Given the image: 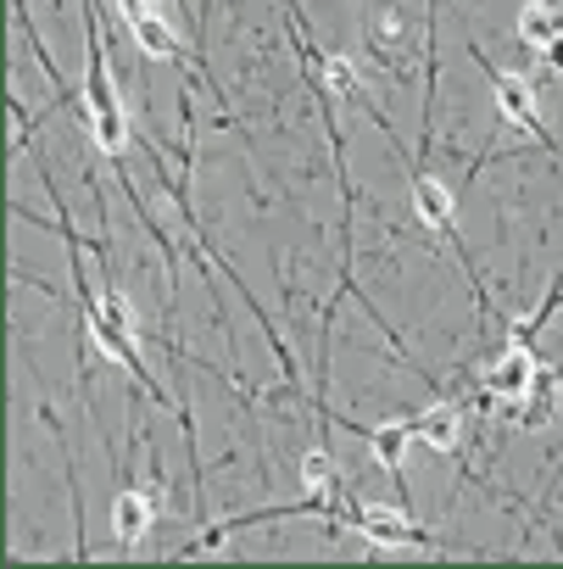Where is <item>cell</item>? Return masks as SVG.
Segmentation results:
<instances>
[{
	"mask_svg": "<svg viewBox=\"0 0 563 569\" xmlns=\"http://www.w3.org/2000/svg\"><path fill=\"white\" fill-rule=\"evenodd\" d=\"M341 519H346V530H358L369 547H419L424 541V530L413 525V519H402L396 508H363V502H346L341 508Z\"/></svg>",
	"mask_w": 563,
	"mask_h": 569,
	"instance_id": "5b68a950",
	"label": "cell"
},
{
	"mask_svg": "<svg viewBox=\"0 0 563 569\" xmlns=\"http://www.w3.org/2000/svg\"><path fill=\"white\" fill-rule=\"evenodd\" d=\"M129 34H134V46H140L151 62H173V57H184V40L173 34V12H151V18L129 23Z\"/></svg>",
	"mask_w": 563,
	"mask_h": 569,
	"instance_id": "9c48e42d",
	"label": "cell"
},
{
	"mask_svg": "<svg viewBox=\"0 0 563 569\" xmlns=\"http://www.w3.org/2000/svg\"><path fill=\"white\" fill-rule=\"evenodd\" d=\"M419 436V425L413 419H391V425H374L369 430V447H374V458L385 463V469H402V458H408V441Z\"/></svg>",
	"mask_w": 563,
	"mask_h": 569,
	"instance_id": "4fadbf2b",
	"label": "cell"
},
{
	"mask_svg": "<svg viewBox=\"0 0 563 569\" xmlns=\"http://www.w3.org/2000/svg\"><path fill=\"white\" fill-rule=\"evenodd\" d=\"M324 84L335 101H363V73L352 57H324Z\"/></svg>",
	"mask_w": 563,
	"mask_h": 569,
	"instance_id": "5bb4252c",
	"label": "cell"
},
{
	"mask_svg": "<svg viewBox=\"0 0 563 569\" xmlns=\"http://www.w3.org/2000/svg\"><path fill=\"white\" fill-rule=\"evenodd\" d=\"M173 7H179V0H173Z\"/></svg>",
	"mask_w": 563,
	"mask_h": 569,
	"instance_id": "2e32d148",
	"label": "cell"
},
{
	"mask_svg": "<svg viewBox=\"0 0 563 569\" xmlns=\"http://www.w3.org/2000/svg\"><path fill=\"white\" fill-rule=\"evenodd\" d=\"M363 34H369V51H374L391 73H408V62H413V40H419L413 0H374Z\"/></svg>",
	"mask_w": 563,
	"mask_h": 569,
	"instance_id": "6da1fadb",
	"label": "cell"
},
{
	"mask_svg": "<svg viewBox=\"0 0 563 569\" xmlns=\"http://www.w3.org/2000/svg\"><path fill=\"white\" fill-rule=\"evenodd\" d=\"M413 425H419V441L435 447V452H458V441H463V408H458V402H435V408L419 413Z\"/></svg>",
	"mask_w": 563,
	"mask_h": 569,
	"instance_id": "8fae6325",
	"label": "cell"
},
{
	"mask_svg": "<svg viewBox=\"0 0 563 569\" xmlns=\"http://www.w3.org/2000/svg\"><path fill=\"white\" fill-rule=\"evenodd\" d=\"M535 375H541L535 352H530L524 341H513V347H502V352L491 358V369H485V397H496L502 408H519V402L530 397Z\"/></svg>",
	"mask_w": 563,
	"mask_h": 569,
	"instance_id": "3957f363",
	"label": "cell"
},
{
	"mask_svg": "<svg viewBox=\"0 0 563 569\" xmlns=\"http://www.w3.org/2000/svg\"><path fill=\"white\" fill-rule=\"evenodd\" d=\"M496 107H502V118H507V123H519L524 134H546V123H541L535 96H530V84H524V79L496 73Z\"/></svg>",
	"mask_w": 563,
	"mask_h": 569,
	"instance_id": "30bf717a",
	"label": "cell"
},
{
	"mask_svg": "<svg viewBox=\"0 0 563 569\" xmlns=\"http://www.w3.org/2000/svg\"><path fill=\"white\" fill-rule=\"evenodd\" d=\"M413 212H419V223H424V229L446 234V229H452V218H458V196H452L441 179L419 173V179H413Z\"/></svg>",
	"mask_w": 563,
	"mask_h": 569,
	"instance_id": "52a82bcc",
	"label": "cell"
},
{
	"mask_svg": "<svg viewBox=\"0 0 563 569\" xmlns=\"http://www.w3.org/2000/svg\"><path fill=\"white\" fill-rule=\"evenodd\" d=\"M302 486H308V502H330L335 497V458L330 452H308L302 458Z\"/></svg>",
	"mask_w": 563,
	"mask_h": 569,
	"instance_id": "9a60e30c",
	"label": "cell"
},
{
	"mask_svg": "<svg viewBox=\"0 0 563 569\" xmlns=\"http://www.w3.org/2000/svg\"><path fill=\"white\" fill-rule=\"evenodd\" d=\"M162 502H168L162 480H151V486H140V491H123V497L112 502V536H118V547H140V541L151 536Z\"/></svg>",
	"mask_w": 563,
	"mask_h": 569,
	"instance_id": "8992f818",
	"label": "cell"
},
{
	"mask_svg": "<svg viewBox=\"0 0 563 569\" xmlns=\"http://www.w3.org/2000/svg\"><path fill=\"white\" fill-rule=\"evenodd\" d=\"M84 118H90V140L95 151L118 157L129 146V118H123V101H118V84H112V68L95 57L90 62V90H84Z\"/></svg>",
	"mask_w": 563,
	"mask_h": 569,
	"instance_id": "7a4b0ae2",
	"label": "cell"
},
{
	"mask_svg": "<svg viewBox=\"0 0 563 569\" xmlns=\"http://www.w3.org/2000/svg\"><path fill=\"white\" fill-rule=\"evenodd\" d=\"M519 40H524L530 51H546L552 40H563V0H524Z\"/></svg>",
	"mask_w": 563,
	"mask_h": 569,
	"instance_id": "ba28073f",
	"label": "cell"
},
{
	"mask_svg": "<svg viewBox=\"0 0 563 569\" xmlns=\"http://www.w3.org/2000/svg\"><path fill=\"white\" fill-rule=\"evenodd\" d=\"M513 413H519V425H524V430H541V425L557 413V375H552V369H541V375H535V386H530V397H524Z\"/></svg>",
	"mask_w": 563,
	"mask_h": 569,
	"instance_id": "7c38bea8",
	"label": "cell"
},
{
	"mask_svg": "<svg viewBox=\"0 0 563 569\" xmlns=\"http://www.w3.org/2000/svg\"><path fill=\"white\" fill-rule=\"evenodd\" d=\"M90 336H95V347L101 352H112V358H123L129 369H140L134 363V313H129V297L123 291H101V302H90Z\"/></svg>",
	"mask_w": 563,
	"mask_h": 569,
	"instance_id": "277c9868",
	"label": "cell"
}]
</instances>
